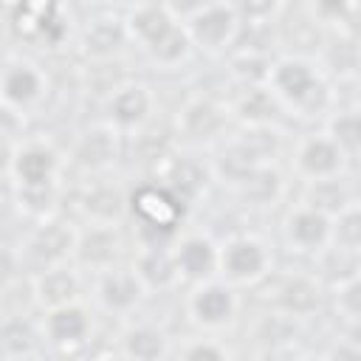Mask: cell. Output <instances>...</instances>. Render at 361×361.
<instances>
[{"instance_id":"1","label":"cell","mask_w":361,"mask_h":361,"mask_svg":"<svg viewBox=\"0 0 361 361\" xmlns=\"http://www.w3.org/2000/svg\"><path fill=\"white\" fill-rule=\"evenodd\" d=\"M130 212L141 223L144 245L166 248V240L175 234L186 206L164 183H144L130 195Z\"/></svg>"},{"instance_id":"2","label":"cell","mask_w":361,"mask_h":361,"mask_svg":"<svg viewBox=\"0 0 361 361\" xmlns=\"http://www.w3.org/2000/svg\"><path fill=\"white\" fill-rule=\"evenodd\" d=\"M192 42L200 48H223L240 28L237 6L226 3H209V6H192L183 20Z\"/></svg>"},{"instance_id":"3","label":"cell","mask_w":361,"mask_h":361,"mask_svg":"<svg viewBox=\"0 0 361 361\" xmlns=\"http://www.w3.org/2000/svg\"><path fill=\"white\" fill-rule=\"evenodd\" d=\"M271 85L274 93L282 96L285 102L296 104V107H313L316 96L324 93L316 71L305 62V59H282L271 68Z\"/></svg>"},{"instance_id":"4","label":"cell","mask_w":361,"mask_h":361,"mask_svg":"<svg viewBox=\"0 0 361 361\" xmlns=\"http://www.w3.org/2000/svg\"><path fill=\"white\" fill-rule=\"evenodd\" d=\"M268 265V254L262 243L254 237H234L220 248V271L231 282H248L257 279Z\"/></svg>"},{"instance_id":"5","label":"cell","mask_w":361,"mask_h":361,"mask_svg":"<svg viewBox=\"0 0 361 361\" xmlns=\"http://www.w3.org/2000/svg\"><path fill=\"white\" fill-rule=\"evenodd\" d=\"M296 161L305 175H310L313 180H322V178H333L341 169L344 152L338 149V144L330 135H310L302 141Z\"/></svg>"},{"instance_id":"6","label":"cell","mask_w":361,"mask_h":361,"mask_svg":"<svg viewBox=\"0 0 361 361\" xmlns=\"http://www.w3.org/2000/svg\"><path fill=\"white\" fill-rule=\"evenodd\" d=\"M223 127H226V110L214 99L197 96L180 113V130L186 133V138L209 141V138L220 135Z\"/></svg>"},{"instance_id":"7","label":"cell","mask_w":361,"mask_h":361,"mask_svg":"<svg viewBox=\"0 0 361 361\" xmlns=\"http://www.w3.org/2000/svg\"><path fill=\"white\" fill-rule=\"evenodd\" d=\"M189 310L192 316L206 324V327H217V324H226L231 316H234V293L220 285V282H209V285H200L192 299H189Z\"/></svg>"},{"instance_id":"8","label":"cell","mask_w":361,"mask_h":361,"mask_svg":"<svg viewBox=\"0 0 361 361\" xmlns=\"http://www.w3.org/2000/svg\"><path fill=\"white\" fill-rule=\"evenodd\" d=\"M141 276L127 268H107L99 279V299L110 310H130L141 299Z\"/></svg>"},{"instance_id":"9","label":"cell","mask_w":361,"mask_h":361,"mask_svg":"<svg viewBox=\"0 0 361 361\" xmlns=\"http://www.w3.org/2000/svg\"><path fill=\"white\" fill-rule=\"evenodd\" d=\"M175 259H178V271L186 279H206L214 274V268H220V251L206 237H186L178 245Z\"/></svg>"},{"instance_id":"10","label":"cell","mask_w":361,"mask_h":361,"mask_svg":"<svg viewBox=\"0 0 361 361\" xmlns=\"http://www.w3.org/2000/svg\"><path fill=\"white\" fill-rule=\"evenodd\" d=\"M14 172L23 189H45L56 175V155L48 147H25L14 158Z\"/></svg>"},{"instance_id":"11","label":"cell","mask_w":361,"mask_h":361,"mask_svg":"<svg viewBox=\"0 0 361 361\" xmlns=\"http://www.w3.org/2000/svg\"><path fill=\"white\" fill-rule=\"evenodd\" d=\"M118 248H121V240L118 234L113 231V226H93L90 231H85L76 243V257L79 262L85 265H93V268H110L118 257Z\"/></svg>"},{"instance_id":"12","label":"cell","mask_w":361,"mask_h":361,"mask_svg":"<svg viewBox=\"0 0 361 361\" xmlns=\"http://www.w3.org/2000/svg\"><path fill=\"white\" fill-rule=\"evenodd\" d=\"M130 31L147 45L152 48L166 31H172L178 25L175 20V8L172 6H158V3H147V6H135L130 14Z\"/></svg>"},{"instance_id":"13","label":"cell","mask_w":361,"mask_h":361,"mask_svg":"<svg viewBox=\"0 0 361 361\" xmlns=\"http://www.w3.org/2000/svg\"><path fill=\"white\" fill-rule=\"evenodd\" d=\"M164 186L183 203H195L197 195L206 189V169L200 161L195 158H175L166 169V178H164Z\"/></svg>"},{"instance_id":"14","label":"cell","mask_w":361,"mask_h":361,"mask_svg":"<svg viewBox=\"0 0 361 361\" xmlns=\"http://www.w3.org/2000/svg\"><path fill=\"white\" fill-rule=\"evenodd\" d=\"M288 237L299 248H322L333 237V223L316 209H296L288 217Z\"/></svg>"},{"instance_id":"15","label":"cell","mask_w":361,"mask_h":361,"mask_svg":"<svg viewBox=\"0 0 361 361\" xmlns=\"http://www.w3.org/2000/svg\"><path fill=\"white\" fill-rule=\"evenodd\" d=\"M152 110V96L144 85H124L110 96V118L118 127H138Z\"/></svg>"},{"instance_id":"16","label":"cell","mask_w":361,"mask_h":361,"mask_svg":"<svg viewBox=\"0 0 361 361\" xmlns=\"http://www.w3.org/2000/svg\"><path fill=\"white\" fill-rule=\"evenodd\" d=\"M76 231L65 223H45L34 240H31V254L37 259H45V262H62L68 254H76Z\"/></svg>"},{"instance_id":"17","label":"cell","mask_w":361,"mask_h":361,"mask_svg":"<svg viewBox=\"0 0 361 361\" xmlns=\"http://www.w3.org/2000/svg\"><path fill=\"white\" fill-rule=\"evenodd\" d=\"M118 155V141H116V133L107 130V127H96V130H87L76 149H73V158L76 164L87 166V169H102L107 164H113Z\"/></svg>"},{"instance_id":"18","label":"cell","mask_w":361,"mask_h":361,"mask_svg":"<svg viewBox=\"0 0 361 361\" xmlns=\"http://www.w3.org/2000/svg\"><path fill=\"white\" fill-rule=\"evenodd\" d=\"M276 302L288 316H310L319 307V285L310 276H285L276 288Z\"/></svg>"},{"instance_id":"19","label":"cell","mask_w":361,"mask_h":361,"mask_svg":"<svg viewBox=\"0 0 361 361\" xmlns=\"http://www.w3.org/2000/svg\"><path fill=\"white\" fill-rule=\"evenodd\" d=\"M135 274L141 276L144 285H152V288H166L180 276L175 254L166 248H152V245H144L135 262Z\"/></svg>"},{"instance_id":"20","label":"cell","mask_w":361,"mask_h":361,"mask_svg":"<svg viewBox=\"0 0 361 361\" xmlns=\"http://www.w3.org/2000/svg\"><path fill=\"white\" fill-rule=\"evenodd\" d=\"M124 39H127L124 23L107 17V20H96V23L85 31L82 45H85V51H87L93 59H110V56H116V54L121 51Z\"/></svg>"},{"instance_id":"21","label":"cell","mask_w":361,"mask_h":361,"mask_svg":"<svg viewBox=\"0 0 361 361\" xmlns=\"http://www.w3.org/2000/svg\"><path fill=\"white\" fill-rule=\"evenodd\" d=\"M127 203H130V200L121 195V189L102 183V186H93V189L85 195L82 209H85V214H87L96 226H110V223H116V220L124 214Z\"/></svg>"},{"instance_id":"22","label":"cell","mask_w":361,"mask_h":361,"mask_svg":"<svg viewBox=\"0 0 361 361\" xmlns=\"http://www.w3.org/2000/svg\"><path fill=\"white\" fill-rule=\"evenodd\" d=\"M76 290H79V282H76L73 271H68V268H51L37 279V299L42 305H48L51 310L73 305Z\"/></svg>"},{"instance_id":"23","label":"cell","mask_w":361,"mask_h":361,"mask_svg":"<svg viewBox=\"0 0 361 361\" xmlns=\"http://www.w3.org/2000/svg\"><path fill=\"white\" fill-rule=\"evenodd\" d=\"M90 330V322H87V313L76 305H65V307H56L51 310L48 316V336L56 341V344H73V341H82Z\"/></svg>"},{"instance_id":"24","label":"cell","mask_w":361,"mask_h":361,"mask_svg":"<svg viewBox=\"0 0 361 361\" xmlns=\"http://www.w3.org/2000/svg\"><path fill=\"white\" fill-rule=\"evenodd\" d=\"M305 203H307V209H316L324 217H338L344 209H350V195L338 180L322 178V180H313L307 186V200Z\"/></svg>"},{"instance_id":"25","label":"cell","mask_w":361,"mask_h":361,"mask_svg":"<svg viewBox=\"0 0 361 361\" xmlns=\"http://www.w3.org/2000/svg\"><path fill=\"white\" fill-rule=\"evenodd\" d=\"M166 353V338L158 327H133L124 336V355L130 361H161Z\"/></svg>"},{"instance_id":"26","label":"cell","mask_w":361,"mask_h":361,"mask_svg":"<svg viewBox=\"0 0 361 361\" xmlns=\"http://www.w3.org/2000/svg\"><path fill=\"white\" fill-rule=\"evenodd\" d=\"M42 79L31 65H11L3 76V96L8 104H28L39 96Z\"/></svg>"},{"instance_id":"27","label":"cell","mask_w":361,"mask_h":361,"mask_svg":"<svg viewBox=\"0 0 361 361\" xmlns=\"http://www.w3.org/2000/svg\"><path fill=\"white\" fill-rule=\"evenodd\" d=\"M279 189H282V178H279V172L271 169V166H257L254 172H248V175L240 180L243 197L251 200V203H259V206L276 200Z\"/></svg>"},{"instance_id":"28","label":"cell","mask_w":361,"mask_h":361,"mask_svg":"<svg viewBox=\"0 0 361 361\" xmlns=\"http://www.w3.org/2000/svg\"><path fill=\"white\" fill-rule=\"evenodd\" d=\"M276 113L274 93L265 87H248V93L237 102V116L251 127H265Z\"/></svg>"},{"instance_id":"29","label":"cell","mask_w":361,"mask_h":361,"mask_svg":"<svg viewBox=\"0 0 361 361\" xmlns=\"http://www.w3.org/2000/svg\"><path fill=\"white\" fill-rule=\"evenodd\" d=\"M330 138L338 144L341 152L361 149V110H344L330 121Z\"/></svg>"},{"instance_id":"30","label":"cell","mask_w":361,"mask_h":361,"mask_svg":"<svg viewBox=\"0 0 361 361\" xmlns=\"http://www.w3.org/2000/svg\"><path fill=\"white\" fill-rule=\"evenodd\" d=\"M189 45H192V37H189V31H186V25H183V20H180L172 31H166V34H164L152 48H147V51H149L158 62L172 65V62H178V59L186 56Z\"/></svg>"},{"instance_id":"31","label":"cell","mask_w":361,"mask_h":361,"mask_svg":"<svg viewBox=\"0 0 361 361\" xmlns=\"http://www.w3.org/2000/svg\"><path fill=\"white\" fill-rule=\"evenodd\" d=\"M322 271L327 279H338L341 285L353 276H358V251H350V248H341V245H333L327 254H324V262H322Z\"/></svg>"},{"instance_id":"32","label":"cell","mask_w":361,"mask_h":361,"mask_svg":"<svg viewBox=\"0 0 361 361\" xmlns=\"http://www.w3.org/2000/svg\"><path fill=\"white\" fill-rule=\"evenodd\" d=\"M333 243L350 251H361V206H350L336 217Z\"/></svg>"},{"instance_id":"33","label":"cell","mask_w":361,"mask_h":361,"mask_svg":"<svg viewBox=\"0 0 361 361\" xmlns=\"http://www.w3.org/2000/svg\"><path fill=\"white\" fill-rule=\"evenodd\" d=\"M3 344H6V353L8 355H25L34 344V333L31 327L23 322V319H11L6 322V330H3Z\"/></svg>"},{"instance_id":"34","label":"cell","mask_w":361,"mask_h":361,"mask_svg":"<svg viewBox=\"0 0 361 361\" xmlns=\"http://www.w3.org/2000/svg\"><path fill=\"white\" fill-rule=\"evenodd\" d=\"M37 34L45 37L48 42H59L65 37V23L59 17L56 6H39V20H37Z\"/></svg>"},{"instance_id":"35","label":"cell","mask_w":361,"mask_h":361,"mask_svg":"<svg viewBox=\"0 0 361 361\" xmlns=\"http://www.w3.org/2000/svg\"><path fill=\"white\" fill-rule=\"evenodd\" d=\"M338 307L350 316V319H361V274L347 279L338 288Z\"/></svg>"},{"instance_id":"36","label":"cell","mask_w":361,"mask_h":361,"mask_svg":"<svg viewBox=\"0 0 361 361\" xmlns=\"http://www.w3.org/2000/svg\"><path fill=\"white\" fill-rule=\"evenodd\" d=\"M183 361H226L223 350L212 341H195L186 353H183Z\"/></svg>"},{"instance_id":"37","label":"cell","mask_w":361,"mask_h":361,"mask_svg":"<svg viewBox=\"0 0 361 361\" xmlns=\"http://www.w3.org/2000/svg\"><path fill=\"white\" fill-rule=\"evenodd\" d=\"M338 23H341V28H344L355 42H361V3H347Z\"/></svg>"},{"instance_id":"38","label":"cell","mask_w":361,"mask_h":361,"mask_svg":"<svg viewBox=\"0 0 361 361\" xmlns=\"http://www.w3.org/2000/svg\"><path fill=\"white\" fill-rule=\"evenodd\" d=\"M327 361H361V347H355L350 341L347 344H338V347L330 350Z\"/></svg>"},{"instance_id":"39","label":"cell","mask_w":361,"mask_h":361,"mask_svg":"<svg viewBox=\"0 0 361 361\" xmlns=\"http://www.w3.org/2000/svg\"><path fill=\"white\" fill-rule=\"evenodd\" d=\"M350 344L361 347V319H353V324H350Z\"/></svg>"},{"instance_id":"40","label":"cell","mask_w":361,"mask_h":361,"mask_svg":"<svg viewBox=\"0 0 361 361\" xmlns=\"http://www.w3.org/2000/svg\"><path fill=\"white\" fill-rule=\"evenodd\" d=\"M355 195H358V206H361V178H358V186H355Z\"/></svg>"},{"instance_id":"41","label":"cell","mask_w":361,"mask_h":361,"mask_svg":"<svg viewBox=\"0 0 361 361\" xmlns=\"http://www.w3.org/2000/svg\"><path fill=\"white\" fill-rule=\"evenodd\" d=\"M11 361H34V358H28V355H20V358H11Z\"/></svg>"},{"instance_id":"42","label":"cell","mask_w":361,"mask_h":361,"mask_svg":"<svg viewBox=\"0 0 361 361\" xmlns=\"http://www.w3.org/2000/svg\"><path fill=\"white\" fill-rule=\"evenodd\" d=\"M110 361H130V358H127V355H124V358H110Z\"/></svg>"},{"instance_id":"43","label":"cell","mask_w":361,"mask_h":361,"mask_svg":"<svg viewBox=\"0 0 361 361\" xmlns=\"http://www.w3.org/2000/svg\"><path fill=\"white\" fill-rule=\"evenodd\" d=\"M305 361H319V358H305Z\"/></svg>"}]
</instances>
